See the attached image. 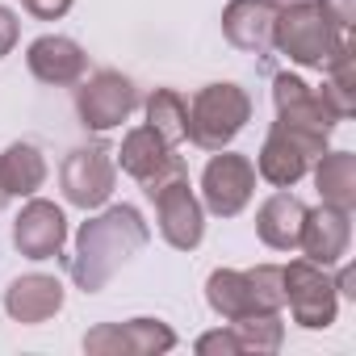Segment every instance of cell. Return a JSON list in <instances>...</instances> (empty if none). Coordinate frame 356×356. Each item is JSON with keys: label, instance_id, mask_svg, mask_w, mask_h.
Returning <instances> with one entry per match:
<instances>
[{"label": "cell", "instance_id": "obj_1", "mask_svg": "<svg viewBox=\"0 0 356 356\" xmlns=\"http://www.w3.org/2000/svg\"><path fill=\"white\" fill-rule=\"evenodd\" d=\"M151 231L134 206H109L92 222L80 227L76 235V256H72V277L84 293H97L113 281L122 264H130L147 248Z\"/></svg>", "mask_w": 356, "mask_h": 356}, {"label": "cell", "instance_id": "obj_2", "mask_svg": "<svg viewBox=\"0 0 356 356\" xmlns=\"http://www.w3.org/2000/svg\"><path fill=\"white\" fill-rule=\"evenodd\" d=\"M273 47H281L293 63L323 72L335 59V51L343 47V30L318 9V0H310V5H289V9L277 13Z\"/></svg>", "mask_w": 356, "mask_h": 356}, {"label": "cell", "instance_id": "obj_3", "mask_svg": "<svg viewBox=\"0 0 356 356\" xmlns=\"http://www.w3.org/2000/svg\"><path fill=\"white\" fill-rule=\"evenodd\" d=\"M252 118V97L239 84H206L189 101V143L202 151H222Z\"/></svg>", "mask_w": 356, "mask_h": 356}, {"label": "cell", "instance_id": "obj_4", "mask_svg": "<svg viewBox=\"0 0 356 356\" xmlns=\"http://www.w3.org/2000/svg\"><path fill=\"white\" fill-rule=\"evenodd\" d=\"M113 181H118V163H113V147L109 143H88V147H76L63 168H59V185H63V197L80 210H97L109 202L113 193Z\"/></svg>", "mask_w": 356, "mask_h": 356}, {"label": "cell", "instance_id": "obj_5", "mask_svg": "<svg viewBox=\"0 0 356 356\" xmlns=\"http://www.w3.org/2000/svg\"><path fill=\"white\" fill-rule=\"evenodd\" d=\"M118 155V163H122V172H130L134 181L143 185V193L151 197V193H159L168 181H176V176H189V168H185V159L176 155V147L172 143H163L151 126H138V130H130L126 138H122V151H113Z\"/></svg>", "mask_w": 356, "mask_h": 356}, {"label": "cell", "instance_id": "obj_6", "mask_svg": "<svg viewBox=\"0 0 356 356\" xmlns=\"http://www.w3.org/2000/svg\"><path fill=\"white\" fill-rule=\"evenodd\" d=\"M134 109H138V88L122 72L101 67L88 80H80V88H76V113L88 130H113Z\"/></svg>", "mask_w": 356, "mask_h": 356}, {"label": "cell", "instance_id": "obj_7", "mask_svg": "<svg viewBox=\"0 0 356 356\" xmlns=\"http://www.w3.org/2000/svg\"><path fill=\"white\" fill-rule=\"evenodd\" d=\"M256 193V163L248 155H231V151H214V159L202 172V197L206 210L218 218H235Z\"/></svg>", "mask_w": 356, "mask_h": 356}, {"label": "cell", "instance_id": "obj_8", "mask_svg": "<svg viewBox=\"0 0 356 356\" xmlns=\"http://www.w3.org/2000/svg\"><path fill=\"white\" fill-rule=\"evenodd\" d=\"M281 281H285V302H289L293 323L314 327V331L335 323V285L318 264L293 260L289 268H281Z\"/></svg>", "mask_w": 356, "mask_h": 356}, {"label": "cell", "instance_id": "obj_9", "mask_svg": "<svg viewBox=\"0 0 356 356\" xmlns=\"http://www.w3.org/2000/svg\"><path fill=\"white\" fill-rule=\"evenodd\" d=\"M155 202V218H159V235L176 248V252H193L206 235V214L202 202L189 189V176H176L159 193H151Z\"/></svg>", "mask_w": 356, "mask_h": 356}, {"label": "cell", "instance_id": "obj_10", "mask_svg": "<svg viewBox=\"0 0 356 356\" xmlns=\"http://www.w3.org/2000/svg\"><path fill=\"white\" fill-rule=\"evenodd\" d=\"M318 155H323L318 143L302 138L298 130H289V126H281V122H273V130H268V138H264V151H260V159H256V172L264 176L268 185L289 189V185L302 181L306 168H310V159H318Z\"/></svg>", "mask_w": 356, "mask_h": 356}, {"label": "cell", "instance_id": "obj_11", "mask_svg": "<svg viewBox=\"0 0 356 356\" xmlns=\"http://www.w3.org/2000/svg\"><path fill=\"white\" fill-rule=\"evenodd\" d=\"M176 343V335L159 323V318H130V323H105L97 331L84 335V352L97 356H151V352H168Z\"/></svg>", "mask_w": 356, "mask_h": 356}, {"label": "cell", "instance_id": "obj_12", "mask_svg": "<svg viewBox=\"0 0 356 356\" xmlns=\"http://www.w3.org/2000/svg\"><path fill=\"white\" fill-rule=\"evenodd\" d=\"M348 239H352V210H339V206H318V210H306V222H302V256L318 268L335 264L343 252H348Z\"/></svg>", "mask_w": 356, "mask_h": 356}, {"label": "cell", "instance_id": "obj_13", "mask_svg": "<svg viewBox=\"0 0 356 356\" xmlns=\"http://www.w3.org/2000/svg\"><path fill=\"white\" fill-rule=\"evenodd\" d=\"M26 63H30L34 80L59 84V88H72V84H80V80L88 76V55H84L72 38H63V34H42V38H34L30 51H26Z\"/></svg>", "mask_w": 356, "mask_h": 356}, {"label": "cell", "instance_id": "obj_14", "mask_svg": "<svg viewBox=\"0 0 356 356\" xmlns=\"http://www.w3.org/2000/svg\"><path fill=\"white\" fill-rule=\"evenodd\" d=\"M63 239H67V218L55 202H30L22 210V218L13 222V243L22 256L30 260H51L63 252Z\"/></svg>", "mask_w": 356, "mask_h": 356}, {"label": "cell", "instance_id": "obj_15", "mask_svg": "<svg viewBox=\"0 0 356 356\" xmlns=\"http://www.w3.org/2000/svg\"><path fill=\"white\" fill-rule=\"evenodd\" d=\"M273 26H277L273 0H231L227 13H222L227 42L248 51V55H268L273 51Z\"/></svg>", "mask_w": 356, "mask_h": 356}, {"label": "cell", "instance_id": "obj_16", "mask_svg": "<svg viewBox=\"0 0 356 356\" xmlns=\"http://www.w3.org/2000/svg\"><path fill=\"white\" fill-rule=\"evenodd\" d=\"M63 306V285L55 277H42V273H30V277H17L9 289H5V310L17 318V323H47L55 310Z\"/></svg>", "mask_w": 356, "mask_h": 356}, {"label": "cell", "instance_id": "obj_17", "mask_svg": "<svg viewBox=\"0 0 356 356\" xmlns=\"http://www.w3.org/2000/svg\"><path fill=\"white\" fill-rule=\"evenodd\" d=\"M302 222H306V206H302L293 193H285V189L273 193V197L260 206V214H256L260 239H264L268 248H277V252H293V248H298Z\"/></svg>", "mask_w": 356, "mask_h": 356}, {"label": "cell", "instance_id": "obj_18", "mask_svg": "<svg viewBox=\"0 0 356 356\" xmlns=\"http://www.w3.org/2000/svg\"><path fill=\"white\" fill-rule=\"evenodd\" d=\"M206 298H210V306H214L227 323H239V318H252V314H268V310L260 306V298H256L248 273H235V268H218V273H210V281H206Z\"/></svg>", "mask_w": 356, "mask_h": 356}, {"label": "cell", "instance_id": "obj_19", "mask_svg": "<svg viewBox=\"0 0 356 356\" xmlns=\"http://www.w3.org/2000/svg\"><path fill=\"white\" fill-rule=\"evenodd\" d=\"M47 181V159L34 143H13L0 155V185H5L9 202L13 197H34Z\"/></svg>", "mask_w": 356, "mask_h": 356}, {"label": "cell", "instance_id": "obj_20", "mask_svg": "<svg viewBox=\"0 0 356 356\" xmlns=\"http://www.w3.org/2000/svg\"><path fill=\"white\" fill-rule=\"evenodd\" d=\"M314 185H318V193H323V202H327V206L352 210V206H356V155H352V151L318 155Z\"/></svg>", "mask_w": 356, "mask_h": 356}, {"label": "cell", "instance_id": "obj_21", "mask_svg": "<svg viewBox=\"0 0 356 356\" xmlns=\"http://www.w3.org/2000/svg\"><path fill=\"white\" fill-rule=\"evenodd\" d=\"M147 126L163 138V143H185L189 138V101L172 88H155L147 97Z\"/></svg>", "mask_w": 356, "mask_h": 356}, {"label": "cell", "instance_id": "obj_22", "mask_svg": "<svg viewBox=\"0 0 356 356\" xmlns=\"http://www.w3.org/2000/svg\"><path fill=\"white\" fill-rule=\"evenodd\" d=\"M231 331L239 339V352H277L281 348V318L277 314L239 318V323H231Z\"/></svg>", "mask_w": 356, "mask_h": 356}, {"label": "cell", "instance_id": "obj_23", "mask_svg": "<svg viewBox=\"0 0 356 356\" xmlns=\"http://www.w3.org/2000/svg\"><path fill=\"white\" fill-rule=\"evenodd\" d=\"M17 34H22V26H17V13L0 5V59H5V55L17 47Z\"/></svg>", "mask_w": 356, "mask_h": 356}, {"label": "cell", "instance_id": "obj_24", "mask_svg": "<svg viewBox=\"0 0 356 356\" xmlns=\"http://www.w3.org/2000/svg\"><path fill=\"white\" fill-rule=\"evenodd\" d=\"M22 5H26L38 22H59V17L72 9V0H22Z\"/></svg>", "mask_w": 356, "mask_h": 356}, {"label": "cell", "instance_id": "obj_25", "mask_svg": "<svg viewBox=\"0 0 356 356\" xmlns=\"http://www.w3.org/2000/svg\"><path fill=\"white\" fill-rule=\"evenodd\" d=\"M197 352H239V339H235V331L227 327V331L202 335V339H197Z\"/></svg>", "mask_w": 356, "mask_h": 356}, {"label": "cell", "instance_id": "obj_26", "mask_svg": "<svg viewBox=\"0 0 356 356\" xmlns=\"http://www.w3.org/2000/svg\"><path fill=\"white\" fill-rule=\"evenodd\" d=\"M318 9H323L339 30H348V26H352V0H318Z\"/></svg>", "mask_w": 356, "mask_h": 356}, {"label": "cell", "instance_id": "obj_27", "mask_svg": "<svg viewBox=\"0 0 356 356\" xmlns=\"http://www.w3.org/2000/svg\"><path fill=\"white\" fill-rule=\"evenodd\" d=\"M277 9H289V5H310V0H273Z\"/></svg>", "mask_w": 356, "mask_h": 356}, {"label": "cell", "instance_id": "obj_28", "mask_svg": "<svg viewBox=\"0 0 356 356\" xmlns=\"http://www.w3.org/2000/svg\"><path fill=\"white\" fill-rule=\"evenodd\" d=\"M9 206V193H5V185H0V210H5Z\"/></svg>", "mask_w": 356, "mask_h": 356}]
</instances>
